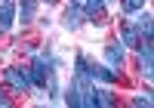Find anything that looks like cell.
<instances>
[{"label": "cell", "instance_id": "cell-4", "mask_svg": "<svg viewBox=\"0 0 154 108\" xmlns=\"http://www.w3.org/2000/svg\"><path fill=\"white\" fill-rule=\"evenodd\" d=\"M105 59L114 71H123V65H126V56H123V43L120 40H111V43L105 46Z\"/></svg>", "mask_w": 154, "mask_h": 108}, {"label": "cell", "instance_id": "cell-13", "mask_svg": "<svg viewBox=\"0 0 154 108\" xmlns=\"http://www.w3.org/2000/svg\"><path fill=\"white\" fill-rule=\"evenodd\" d=\"M133 105H139V108L145 105V108H148V105H151V93H145V96H136V99H133Z\"/></svg>", "mask_w": 154, "mask_h": 108}, {"label": "cell", "instance_id": "cell-2", "mask_svg": "<svg viewBox=\"0 0 154 108\" xmlns=\"http://www.w3.org/2000/svg\"><path fill=\"white\" fill-rule=\"evenodd\" d=\"M6 84L16 93H28L31 90V74L25 68H6Z\"/></svg>", "mask_w": 154, "mask_h": 108}, {"label": "cell", "instance_id": "cell-5", "mask_svg": "<svg viewBox=\"0 0 154 108\" xmlns=\"http://www.w3.org/2000/svg\"><path fill=\"white\" fill-rule=\"evenodd\" d=\"M120 37H123V46H136L139 49V43H142V31L133 22H120Z\"/></svg>", "mask_w": 154, "mask_h": 108}, {"label": "cell", "instance_id": "cell-11", "mask_svg": "<svg viewBox=\"0 0 154 108\" xmlns=\"http://www.w3.org/2000/svg\"><path fill=\"white\" fill-rule=\"evenodd\" d=\"M93 105H114V93H111V90L93 87Z\"/></svg>", "mask_w": 154, "mask_h": 108}, {"label": "cell", "instance_id": "cell-3", "mask_svg": "<svg viewBox=\"0 0 154 108\" xmlns=\"http://www.w3.org/2000/svg\"><path fill=\"white\" fill-rule=\"evenodd\" d=\"M89 80H96V84H117L120 80V71L108 68V65H89Z\"/></svg>", "mask_w": 154, "mask_h": 108}, {"label": "cell", "instance_id": "cell-14", "mask_svg": "<svg viewBox=\"0 0 154 108\" xmlns=\"http://www.w3.org/2000/svg\"><path fill=\"white\" fill-rule=\"evenodd\" d=\"M0 105H9V99H6V96H3V93H0Z\"/></svg>", "mask_w": 154, "mask_h": 108}, {"label": "cell", "instance_id": "cell-8", "mask_svg": "<svg viewBox=\"0 0 154 108\" xmlns=\"http://www.w3.org/2000/svg\"><path fill=\"white\" fill-rule=\"evenodd\" d=\"M37 19V0H22V9H19V22L22 25H31Z\"/></svg>", "mask_w": 154, "mask_h": 108}, {"label": "cell", "instance_id": "cell-1", "mask_svg": "<svg viewBox=\"0 0 154 108\" xmlns=\"http://www.w3.org/2000/svg\"><path fill=\"white\" fill-rule=\"evenodd\" d=\"M31 84L40 87V90H53V74H56V62L49 56H37L34 65H31Z\"/></svg>", "mask_w": 154, "mask_h": 108}, {"label": "cell", "instance_id": "cell-10", "mask_svg": "<svg viewBox=\"0 0 154 108\" xmlns=\"http://www.w3.org/2000/svg\"><path fill=\"white\" fill-rule=\"evenodd\" d=\"M139 59H142L145 77H151V43H139Z\"/></svg>", "mask_w": 154, "mask_h": 108}, {"label": "cell", "instance_id": "cell-12", "mask_svg": "<svg viewBox=\"0 0 154 108\" xmlns=\"http://www.w3.org/2000/svg\"><path fill=\"white\" fill-rule=\"evenodd\" d=\"M145 6V0H120V9L123 12H139Z\"/></svg>", "mask_w": 154, "mask_h": 108}, {"label": "cell", "instance_id": "cell-9", "mask_svg": "<svg viewBox=\"0 0 154 108\" xmlns=\"http://www.w3.org/2000/svg\"><path fill=\"white\" fill-rule=\"evenodd\" d=\"M80 22H83V9H80V3H71V6L65 9V25H68V28H80Z\"/></svg>", "mask_w": 154, "mask_h": 108}, {"label": "cell", "instance_id": "cell-6", "mask_svg": "<svg viewBox=\"0 0 154 108\" xmlns=\"http://www.w3.org/2000/svg\"><path fill=\"white\" fill-rule=\"evenodd\" d=\"M12 25H16V3H12V0H3V3H0V28L9 31Z\"/></svg>", "mask_w": 154, "mask_h": 108}, {"label": "cell", "instance_id": "cell-7", "mask_svg": "<svg viewBox=\"0 0 154 108\" xmlns=\"http://www.w3.org/2000/svg\"><path fill=\"white\" fill-rule=\"evenodd\" d=\"M83 19H89V22H102V19H105V0H86Z\"/></svg>", "mask_w": 154, "mask_h": 108}]
</instances>
